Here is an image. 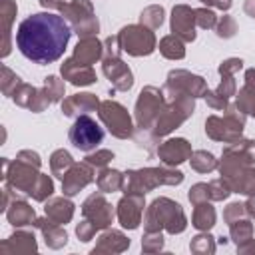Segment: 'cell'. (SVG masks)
<instances>
[{
  "mask_svg": "<svg viewBox=\"0 0 255 255\" xmlns=\"http://www.w3.org/2000/svg\"><path fill=\"white\" fill-rule=\"evenodd\" d=\"M247 2H249V4H255V0H247ZM247 12H249V14L255 18V8H251V10H247Z\"/></svg>",
  "mask_w": 255,
  "mask_h": 255,
  "instance_id": "obj_37",
  "label": "cell"
},
{
  "mask_svg": "<svg viewBox=\"0 0 255 255\" xmlns=\"http://www.w3.org/2000/svg\"><path fill=\"white\" fill-rule=\"evenodd\" d=\"M98 106V100L92 96V94H76L72 96L70 100H66L62 104V110L66 116H74L78 112H90Z\"/></svg>",
  "mask_w": 255,
  "mask_h": 255,
  "instance_id": "obj_17",
  "label": "cell"
},
{
  "mask_svg": "<svg viewBox=\"0 0 255 255\" xmlns=\"http://www.w3.org/2000/svg\"><path fill=\"white\" fill-rule=\"evenodd\" d=\"M163 22V8L161 6H149L145 12H141V24H149L151 28H157Z\"/></svg>",
  "mask_w": 255,
  "mask_h": 255,
  "instance_id": "obj_27",
  "label": "cell"
},
{
  "mask_svg": "<svg viewBox=\"0 0 255 255\" xmlns=\"http://www.w3.org/2000/svg\"><path fill=\"white\" fill-rule=\"evenodd\" d=\"M215 223V211L209 203L205 201H199L195 211H193V225L197 229H211Z\"/></svg>",
  "mask_w": 255,
  "mask_h": 255,
  "instance_id": "obj_21",
  "label": "cell"
},
{
  "mask_svg": "<svg viewBox=\"0 0 255 255\" xmlns=\"http://www.w3.org/2000/svg\"><path fill=\"white\" fill-rule=\"evenodd\" d=\"M231 235H233V239H235L237 245L243 243V241H247L251 237V223L237 219L235 223H231Z\"/></svg>",
  "mask_w": 255,
  "mask_h": 255,
  "instance_id": "obj_28",
  "label": "cell"
},
{
  "mask_svg": "<svg viewBox=\"0 0 255 255\" xmlns=\"http://www.w3.org/2000/svg\"><path fill=\"white\" fill-rule=\"evenodd\" d=\"M104 74L110 78V82H114L116 90H129L133 84L129 68L118 58H108L104 62Z\"/></svg>",
  "mask_w": 255,
  "mask_h": 255,
  "instance_id": "obj_13",
  "label": "cell"
},
{
  "mask_svg": "<svg viewBox=\"0 0 255 255\" xmlns=\"http://www.w3.org/2000/svg\"><path fill=\"white\" fill-rule=\"evenodd\" d=\"M102 139H104V129L86 114H82L70 129V141L82 151H90V149L98 147V143H102Z\"/></svg>",
  "mask_w": 255,
  "mask_h": 255,
  "instance_id": "obj_4",
  "label": "cell"
},
{
  "mask_svg": "<svg viewBox=\"0 0 255 255\" xmlns=\"http://www.w3.org/2000/svg\"><path fill=\"white\" fill-rule=\"evenodd\" d=\"M207 197H209V185L207 183H197L193 189H189V201H193V203L205 201Z\"/></svg>",
  "mask_w": 255,
  "mask_h": 255,
  "instance_id": "obj_31",
  "label": "cell"
},
{
  "mask_svg": "<svg viewBox=\"0 0 255 255\" xmlns=\"http://www.w3.org/2000/svg\"><path fill=\"white\" fill-rule=\"evenodd\" d=\"M100 118L114 135H118V137H129L131 135V120L120 104H116V102L100 104Z\"/></svg>",
  "mask_w": 255,
  "mask_h": 255,
  "instance_id": "obj_6",
  "label": "cell"
},
{
  "mask_svg": "<svg viewBox=\"0 0 255 255\" xmlns=\"http://www.w3.org/2000/svg\"><path fill=\"white\" fill-rule=\"evenodd\" d=\"M215 249V245L211 243V237L209 235H197V237H193V241H191V251H213Z\"/></svg>",
  "mask_w": 255,
  "mask_h": 255,
  "instance_id": "obj_30",
  "label": "cell"
},
{
  "mask_svg": "<svg viewBox=\"0 0 255 255\" xmlns=\"http://www.w3.org/2000/svg\"><path fill=\"white\" fill-rule=\"evenodd\" d=\"M205 126H207V128H205L207 133H209L213 139H223V141L233 143V141L241 135V129H243V116H239V114H229L225 120L211 116Z\"/></svg>",
  "mask_w": 255,
  "mask_h": 255,
  "instance_id": "obj_7",
  "label": "cell"
},
{
  "mask_svg": "<svg viewBox=\"0 0 255 255\" xmlns=\"http://www.w3.org/2000/svg\"><path fill=\"white\" fill-rule=\"evenodd\" d=\"M122 181H124V177L116 169H104L98 177V185L102 191H114V189L122 187Z\"/></svg>",
  "mask_w": 255,
  "mask_h": 255,
  "instance_id": "obj_24",
  "label": "cell"
},
{
  "mask_svg": "<svg viewBox=\"0 0 255 255\" xmlns=\"http://www.w3.org/2000/svg\"><path fill=\"white\" fill-rule=\"evenodd\" d=\"M74 213V205L66 199H54L46 205V215L56 223H66Z\"/></svg>",
  "mask_w": 255,
  "mask_h": 255,
  "instance_id": "obj_18",
  "label": "cell"
},
{
  "mask_svg": "<svg viewBox=\"0 0 255 255\" xmlns=\"http://www.w3.org/2000/svg\"><path fill=\"white\" fill-rule=\"evenodd\" d=\"M157 153H159V157H161L163 163L173 165V163H181V161H185V159L191 155V147H189V143H187L185 139L177 137V139H169V141H165V143L157 149Z\"/></svg>",
  "mask_w": 255,
  "mask_h": 255,
  "instance_id": "obj_14",
  "label": "cell"
},
{
  "mask_svg": "<svg viewBox=\"0 0 255 255\" xmlns=\"http://www.w3.org/2000/svg\"><path fill=\"white\" fill-rule=\"evenodd\" d=\"M191 165L197 171H209V169L215 167V157L207 151H195L193 157H191Z\"/></svg>",
  "mask_w": 255,
  "mask_h": 255,
  "instance_id": "obj_25",
  "label": "cell"
},
{
  "mask_svg": "<svg viewBox=\"0 0 255 255\" xmlns=\"http://www.w3.org/2000/svg\"><path fill=\"white\" fill-rule=\"evenodd\" d=\"M62 76L66 80H70L74 86H88L96 80V74L90 66L78 64L76 60H68L66 64H62Z\"/></svg>",
  "mask_w": 255,
  "mask_h": 255,
  "instance_id": "obj_15",
  "label": "cell"
},
{
  "mask_svg": "<svg viewBox=\"0 0 255 255\" xmlns=\"http://www.w3.org/2000/svg\"><path fill=\"white\" fill-rule=\"evenodd\" d=\"M72 30L64 16L54 12H38L20 22L16 46L34 64H52L62 58Z\"/></svg>",
  "mask_w": 255,
  "mask_h": 255,
  "instance_id": "obj_1",
  "label": "cell"
},
{
  "mask_svg": "<svg viewBox=\"0 0 255 255\" xmlns=\"http://www.w3.org/2000/svg\"><path fill=\"white\" fill-rule=\"evenodd\" d=\"M167 227L169 233H179L185 229V215L181 207L169 199H155L145 215V227L147 231H159L161 227Z\"/></svg>",
  "mask_w": 255,
  "mask_h": 255,
  "instance_id": "obj_2",
  "label": "cell"
},
{
  "mask_svg": "<svg viewBox=\"0 0 255 255\" xmlns=\"http://www.w3.org/2000/svg\"><path fill=\"white\" fill-rule=\"evenodd\" d=\"M126 193H145L157 183H181L183 173L181 171H171V169H139V171H129L126 173Z\"/></svg>",
  "mask_w": 255,
  "mask_h": 255,
  "instance_id": "obj_3",
  "label": "cell"
},
{
  "mask_svg": "<svg viewBox=\"0 0 255 255\" xmlns=\"http://www.w3.org/2000/svg\"><path fill=\"white\" fill-rule=\"evenodd\" d=\"M8 219L12 225H28L34 221V209L28 207L24 201H14L12 209H8Z\"/></svg>",
  "mask_w": 255,
  "mask_h": 255,
  "instance_id": "obj_20",
  "label": "cell"
},
{
  "mask_svg": "<svg viewBox=\"0 0 255 255\" xmlns=\"http://www.w3.org/2000/svg\"><path fill=\"white\" fill-rule=\"evenodd\" d=\"M241 211H243V205H239V203H231L229 207H227V211H225V219L231 223L233 221V215H241Z\"/></svg>",
  "mask_w": 255,
  "mask_h": 255,
  "instance_id": "obj_35",
  "label": "cell"
},
{
  "mask_svg": "<svg viewBox=\"0 0 255 255\" xmlns=\"http://www.w3.org/2000/svg\"><path fill=\"white\" fill-rule=\"evenodd\" d=\"M195 22L199 24V28H213L215 26V14L207 8H199V10H195Z\"/></svg>",
  "mask_w": 255,
  "mask_h": 255,
  "instance_id": "obj_29",
  "label": "cell"
},
{
  "mask_svg": "<svg viewBox=\"0 0 255 255\" xmlns=\"http://www.w3.org/2000/svg\"><path fill=\"white\" fill-rule=\"evenodd\" d=\"M120 48H124L131 56H147L153 52L155 38L143 26H128L120 32Z\"/></svg>",
  "mask_w": 255,
  "mask_h": 255,
  "instance_id": "obj_5",
  "label": "cell"
},
{
  "mask_svg": "<svg viewBox=\"0 0 255 255\" xmlns=\"http://www.w3.org/2000/svg\"><path fill=\"white\" fill-rule=\"evenodd\" d=\"M201 2H205V4H213V6L221 8V10H227V8L231 6V0H201Z\"/></svg>",
  "mask_w": 255,
  "mask_h": 255,
  "instance_id": "obj_36",
  "label": "cell"
},
{
  "mask_svg": "<svg viewBox=\"0 0 255 255\" xmlns=\"http://www.w3.org/2000/svg\"><path fill=\"white\" fill-rule=\"evenodd\" d=\"M38 225H40V229L44 231V235H46V243L50 245V247H60V245H64L66 243V239H68V235H66V231L64 229H60L58 225L60 223H50V221H44V219H40V221H36Z\"/></svg>",
  "mask_w": 255,
  "mask_h": 255,
  "instance_id": "obj_19",
  "label": "cell"
},
{
  "mask_svg": "<svg viewBox=\"0 0 255 255\" xmlns=\"http://www.w3.org/2000/svg\"><path fill=\"white\" fill-rule=\"evenodd\" d=\"M44 92H46V96L50 98V102H58V100L64 96V84H62L56 76H50V78H46Z\"/></svg>",
  "mask_w": 255,
  "mask_h": 255,
  "instance_id": "obj_26",
  "label": "cell"
},
{
  "mask_svg": "<svg viewBox=\"0 0 255 255\" xmlns=\"http://www.w3.org/2000/svg\"><path fill=\"white\" fill-rule=\"evenodd\" d=\"M235 22L229 18V16H223V20L219 22V26H217V34L221 36V38H231L233 34H235Z\"/></svg>",
  "mask_w": 255,
  "mask_h": 255,
  "instance_id": "obj_32",
  "label": "cell"
},
{
  "mask_svg": "<svg viewBox=\"0 0 255 255\" xmlns=\"http://www.w3.org/2000/svg\"><path fill=\"white\" fill-rule=\"evenodd\" d=\"M159 50H161V54H163L165 58H171V60L185 56L183 42H181L179 36H175V34H173V36H165V38L161 40V44H159Z\"/></svg>",
  "mask_w": 255,
  "mask_h": 255,
  "instance_id": "obj_22",
  "label": "cell"
},
{
  "mask_svg": "<svg viewBox=\"0 0 255 255\" xmlns=\"http://www.w3.org/2000/svg\"><path fill=\"white\" fill-rule=\"evenodd\" d=\"M114 157V153L112 151H98V153H92V155H88L86 157V161L90 163V165H106L110 159Z\"/></svg>",
  "mask_w": 255,
  "mask_h": 255,
  "instance_id": "obj_33",
  "label": "cell"
},
{
  "mask_svg": "<svg viewBox=\"0 0 255 255\" xmlns=\"http://www.w3.org/2000/svg\"><path fill=\"white\" fill-rule=\"evenodd\" d=\"M90 181H92V169H90V163L86 161L70 167V171L62 177V187L66 195H76Z\"/></svg>",
  "mask_w": 255,
  "mask_h": 255,
  "instance_id": "obj_12",
  "label": "cell"
},
{
  "mask_svg": "<svg viewBox=\"0 0 255 255\" xmlns=\"http://www.w3.org/2000/svg\"><path fill=\"white\" fill-rule=\"evenodd\" d=\"M143 211V195L141 193H128V197H124L118 203V217L120 223L128 229H135L139 223Z\"/></svg>",
  "mask_w": 255,
  "mask_h": 255,
  "instance_id": "obj_8",
  "label": "cell"
},
{
  "mask_svg": "<svg viewBox=\"0 0 255 255\" xmlns=\"http://www.w3.org/2000/svg\"><path fill=\"white\" fill-rule=\"evenodd\" d=\"M195 10L187 8V6H175L173 8V16H171V30L175 36L183 38V40H195Z\"/></svg>",
  "mask_w": 255,
  "mask_h": 255,
  "instance_id": "obj_10",
  "label": "cell"
},
{
  "mask_svg": "<svg viewBox=\"0 0 255 255\" xmlns=\"http://www.w3.org/2000/svg\"><path fill=\"white\" fill-rule=\"evenodd\" d=\"M102 56V44L96 40V38H84L78 46H76V52H74V58L78 64H84V66H90L92 62H96L98 58Z\"/></svg>",
  "mask_w": 255,
  "mask_h": 255,
  "instance_id": "obj_16",
  "label": "cell"
},
{
  "mask_svg": "<svg viewBox=\"0 0 255 255\" xmlns=\"http://www.w3.org/2000/svg\"><path fill=\"white\" fill-rule=\"evenodd\" d=\"M82 213H84V217H88V221L96 227V231L102 229V227H108L110 221H112V217H114V211H112L110 203H106L102 195H98V209H96V201H94V195H92V197L84 203Z\"/></svg>",
  "mask_w": 255,
  "mask_h": 255,
  "instance_id": "obj_11",
  "label": "cell"
},
{
  "mask_svg": "<svg viewBox=\"0 0 255 255\" xmlns=\"http://www.w3.org/2000/svg\"><path fill=\"white\" fill-rule=\"evenodd\" d=\"M241 60L239 58H231V60H227V62H223L221 66H219V74L221 76H231L235 70H239L241 68Z\"/></svg>",
  "mask_w": 255,
  "mask_h": 255,
  "instance_id": "obj_34",
  "label": "cell"
},
{
  "mask_svg": "<svg viewBox=\"0 0 255 255\" xmlns=\"http://www.w3.org/2000/svg\"><path fill=\"white\" fill-rule=\"evenodd\" d=\"M159 102H161V92L155 88H145L139 94V100L135 106L139 128H145L149 124V120L155 118V114L159 112Z\"/></svg>",
  "mask_w": 255,
  "mask_h": 255,
  "instance_id": "obj_9",
  "label": "cell"
},
{
  "mask_svg": "<svg viewBox=\"0 0 255 255\" xmlns=\"http://www.w3.org/2000/svg\"><path fill=\"white\" fill-rule=\"evenodd\" d=\"M50 165H52V171H54L58 177H64V175L70 171V167L74 165V161H72V155H70L68 151L58 149V151L52 155Z\"/></svg>",
  "mask_w": 255,
  "mask_h": 255,
  "instance_id": "obj_23",
  "label": "cell"
}]
</instances>
